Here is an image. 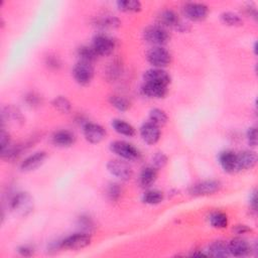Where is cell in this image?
I'll return each instance as SVG.
<instances>
[{
    "instance_id": "cell-32",
    "label": "cell",
    "mask_w": 258,
    "mask_h": 258,
    "mask_svg": "<svg viewBox=\"0 0 258 258\" xmlns=\"http://www.w3.org/2000/svg\"><path fill=\"white\" fill-rule=\"evenodd\" d=\"M111 105L115 107L116 109H118L119 111H126L130 107V103L127 99L121 97V96H111L109 99Z\"/></svg>"
},
{
    "instance_id": "cell-31",
    "label": "cell",
    "mask_w": 258,
    "mask_h": 258,
    "mask_svg": "<svg viewBox=\"0 0 258 258\" xmlns=\"http://www.w3.org/2000/svg\"><path fill=\"white\" fill-rule=\"evenodd\" d=\"M53 106L61 113H69L72 109L71 103H70V101L67 98H65L63 96L57 97L53 101Z\"/></svg>"
},
{
    "instance_id": "cell-14",
    "label": "cell",
    "mask_w": 258,
    "mask_h": 258,
    "mask_svg": "<svg viewBox=\"0 0 258 258\" xmlns=\"http://www.w3.org/2000/svg\"><path fill=\"white\" fill-rule=\"evenodd\" d=\"M45 158H46V153L44 151L36 152L35 154L29 156L28 158H26L22 161L21 166H20V170L25 173L33 172L42 165Z\"/></svg>"
},
{
    "instance_id": "cell-22",
    "label": "cell",
    "mask_w": 258,
    "mask_h": 258,
    "mask_svg": "<svg viewBox=\"0 0 258 258\" xmlns=\"http://www.w3.org/2000/svg\"><path fill=\"white\" fill-rule=\"evenodd\" d=\"M209 254L214 257H227L230 255L228 244L223 241H216L209 247Z\"/></svg>"
},
{
    "instance_id": "cell-29",
    "label": "cell",
    "mask_w": 258,
    "mask_h": 258,
    "mask_svg": "<svg viewBox=\"0 0 258 258\" xmlns=\"http://www.w3.org/2000/svg\"><path fill=\"white\" fill-rule=\"evenodd\" d=\"M221 20L224 25L229 27H239L242 25V18L234 12H224L221 15Z\"/></svg>"
},
{
    "instance_id": "cell-7",
    "label": "cell",
    "mask_w": 258,
    "mask_h": 258,
    "mask_svg": "<svg viewBox=\"0 0 258 258\" xmlns=\"http://www.w3.org/2000/svg\"><path fill=\"white\" fill-rule=\"evenodd\" d=\"M110 148L115 154L127 160H135L140 156L139 151L132 145L125 142H114L111 144Z\"/></svg>"
},
{
    "instance_id": "cell-12",
    "label": "cell",
    "mask_w": 258,
    "mask_h": 258,
    "mask_svg": "<svg viewBox=\"0 0 258 258\" xmlns=\"http://www.w3.org/2000/svg\"><path fill=\"white\" fill-rule=\"evenodd\" d=\"M144 78H145V82L147 83H153V84H158L167 87L171 82L170 75L166 71H163L162 69H157V68L148 70V71L145 73Z\"/></svg>"
},
{
    "instance_id": "cell-25",
    "label": "cell",
    "mask_w": 258,
    "mask_h": 258,
    "mask_svg": "<svg viewBox=\"0 0 258 258\" xmlns=\"http://www.w3.org/2000/svg\"><path fill=\"white\" fill-rule=\"evenodd\" d=\"M117 6L124 12H137L142 9V3L137 0H122L117 2Z\"/></svg>"
},
{
    "instance_id": "cell-9",
    "label": "cell",
    "mask_w": 258,
    "mask_h": 258,
    "mask_svg": "<svg viewBox=\"0 0 258 258\" xmlns=\"http://www.w3.org/2000/svg\"><path fill=\"white\" fill-rule=\"evenodd\" d=\"M92 48L98 56H109L115 49L114 40L104 35H99L94 37Z\"/></svg>"
},
{
    "instance_id": "cell-16",
    "label": "cell",
    "mask_w": 258,
    "mask_h": 258,
    "mask_svg": "<svg viewBox=\"0 0 258 258\" xmlns=\"http://www.w3.org/2000/svg\"><path fill=\"white\" fill-rule=\"evenodd\" d=\"M257 162L256 153L253 151L245 150L237 154V172L248 171L255 167Z\"/></svg>"
},
{
    "instance_id": "cell-2",
    "label": "cell",
    "mask_w": 258,
    "mask_h": 258,
    "mask_svg": "<svg viewBox=\"0 0 258 258\" xmlns=\"http://www.w3.org/2000/svg\"><path fill=\"white\" fill-rule=\"evenodd\" d=\"M145 39L155 46H161L168 43L170 39V35L166 29H163L160 26H152L146 29L144 33Z\"/></svg>"
},
{
    "instance_id": "cell-1",
    "label": "cell",
    "mask_w": 258,
    "mask_h": 258,
    "mask_svg": "<svg viewBox=\"0 0 258 258\" xmlns=\"http://www.w3.org/2000/svg\"><path fill=\"white\" fill-rule=\"evenodd\" d=\"M9 207L20 216L29 215L34 208V201L28 193L19 192L12 196L9 202Z\"/></svg>"
},
{
    "instance_id": "cell-18",
    "label": "cell",
    "mask_w": 258,
    "mask_h": 258,
    "mask_svg": "<svg viewBox=\"0 0 258 258\" xmlns=\"http://www.w3.org/2000/svg\"><path fill=\"white\" fill-rule=\"evenodd\" d=\"M142 92L147 97L159 99V98H163L167 95L168 89H167V86L145 82L144 86L142 87Z\"/></svg>"
},
{
    "instance_id": "cell-40",
    "label": "cell",
    "mask_w": 258,
    "mask_h": 258,
    "mask_svg": "<svg viewBox=\"0 0 258 258\" xmlns=\"http://www.w3.org/2000/svg\"><path fill=\"white\" fill-rule=\"evenodd\" d=\"M249 231H250V229L246 225H238L235 228V232L237 234H244V233L249 232Z\"/></svg>"
},
{
    "instance_id": "cell-17",
    "label": "cell",
    "mask_w": 258,
    "mask_h": 258,
    "mask_svg": "<svg viewBox=\"0 0 258 258\" xmlns=\"http://www.w3.org/2000/svg\"><path fill=\"white\" fill-rule=\"evenodd\" d=\"M220 165L227 173L237 172V154L231 150L223 151L219 156Z\"/></svg>"
},
{
    "instance_id": "cell-15",
    "label": "cell",
    "mask_w": 258,
    "mask_h": 258,
    "mask_svg": "<svg viewBox=\"0 0 258 258\" xmlns=\"http://www.w3.org/2000/svg\"><path fill=\"white\" fill-rule=\"evenodd\" d=\"M228 248H229L230 255L236 256V257L246 256L251 251V247H250L249 243L242 238L232 239L230 241V243L228 244Z\"/></svg>"
},
{
    "instance_id": "cell-27",
    "label": "cell",
    "mask_w": 258,
    "mask_h": 258,
    "mask_svg": "<svg viewBox=\"0 0 258 258\" xmlns=\"http://www.w3.org/2000/svg\"><path fill=\"white\" fill-rule=\"evenodd\" d=\"M163 200V194L157 190H151L145 193L143 196V202L147 205H157Z\"/></svg>"
},
{
    "instance_id": "cell-8",
    "label": "cell",
    "mask_w": 258,
    "mask_h": 258,
    "mask_svg": "<svg viewBox=\"0 0 258 258\" xmlns=\"http://www.w3.org/2000/svg\"><path fill=\"white\" fill-rule=\"evenodd\" d=\"M107 169L111 175L122 181H128L132 177V170L128 163L119 159H112L107 163Z\"/></svg>"
},
{
    "instance_id": "cell-24",
    "label": "cell",
    "mask_w": 258,
    "mask_h": 258,
    "mask_svg": "<svg viewBox=\"0 0 258 258\" xmlns=\"http://www.w3.org/2000/svg\"><path fill=\"white\" fill-rule=\"evenodd\" d=\"M77 54H78V57L80 58V61L87 62L90 64L95 61L98 57L97 53L94 51L92 46H87V45H83V46H81V48H79Z\"/></svg>"
},
{
    "instance_id": "cell-13",
    "label": "cell",
    "mask_w": 258,
    "mask_h": 258,
    "mask_svg": "<svg viewBox=\"0 0 258 258\" xmlns=\"http://www.w3.org/2000/svg\"><path fill=\"white\" fill-rule=\"evenodd\" d=\"M140 135L147 145H154L158 142L160 137L159 126L150 121L147 122L140 128Z\"/></svg>"
},
{
    "instance_id": "cell-30",
    "label": "cell",
    "mask_w": 258,
    "mask_h": 258,
    "mask_svg": "<svg viewBox=\"0 0 258 258\" xmlns=\"http://www.w3.org/2000/svg\"><path fill=\"white\" fill-rule=\"evenodd\" d=\"M96 26L101 29H115L120 26V20L113 16H105L97 20Z\"/></svg>"
},
{
    "instance_id": "cell-33",
    "label": "cell",
    "mask_w": 258,
    "mask_h": 258,
    "mask_svg": "<svg viewBox=\"0 0 258 258\" xmlns=\"http://www.w3.org/2000/svg\"><path fill=\"white\" fill-rule=\"evenodd\" d=\"M107 195H108L109 199L112 201L118 200L121 195V189H120L119 184H109L108 189H107Z\"/></svg>"
},
{
    "instance_id": "cell-19",
    "label": "cell",
    "mask_w": 258,
    "mask_h": 258,
    "mask_svg": "<svg viewBox=\"0 0 258 258\" xmlns=\"http://www.w3.org/2000/svg\"><path fill=\"white\" fill-rule=\"evenodd\" d=\"M158 23L159 26L163 29L166 28H176L179 29L181 26V21L178 14L170 9L163 10L158 16Z\"/></svg>"
},
{
    "instance_id": "cell-35",
    "label": "cell",
    "mask_w": 258,
    "mask_h": 258,
    "mask_svg": "<svg viewBox=\"0 0 258 258\" xmlns=\"http://www.w3.org/2000/svg\"><path fill=\"white\" fill-rule=\"evenodd\" d=\"M0 145H1V152L5 151L11 146L9 135H8L7 132H5L4 128H2V131H1V138H0Z\"/></svg>"
},
{
    "instance_id": "cell-23",
    "label": "cell",
    "mask_w": 258,
    "mask_h": 258,
    "mask_svg": "<svg viewBox=\"0 0 258 258\" xmlns=\"http://www.w3.org/2000/svg\"><path fill=\"white\" fill-rule=\"evenodd\" d=\"M112 126L116 132H118L121 135H125L128 137H131L135 134V129L132 125L129 123L120 120V119H115L112 122Z\"/></svg>"
},
{
    "instance_id": "cell-6",
    "label": "cell",
    "mask_w": 258,
    "mask_h": 258,
    "mask_svg": "<svg viewBox=\"0 0 258 258\" xmlns=\"http://www.w3.org/2000/svg\"><path fill=\"white\" fill-rule=\"evenodd\" d=\"M73 76L80 85L86 86L91 83L94 77V69L90 63L80 61L74 67Z\"/></svg>"
},
{
    "instance_id": "cell-4",
    "label": "cell",
    "mask_w": 258,
    "mask_h": 258,
    "mask_svg": "<svg viewBox=\"0 0 258 258\" xmlns=\"http://www.w3.org/2000/svg\"><path fill=\"white\" fill-rule=\"evenodd\" d=\"M91 243V237L87 233H76L71 236H68L61 242H59L60 248L80 250L87 247Z\"/></svg>"
},
{
    "instance_id": "cell-28",
    "label": "cell",
    "mask_w": 258,
    "mask_h": 258,
    "mask_svg": "<svg viewBox=\"0 0 258 258\" xmlns=\"http://www.w3.org/2000/svg\"><path fill=\"white\" fill-rule=\"evenodd\" d=\"M210 223L214 228L222 229L228 225V217L222 212H215L210 216Z\"/></svg>"
},
{
    "instance_id": "cell-20",
    "label": "cell",
    "mask_w": 258,
    "mask_h": 258,
    "mask_svg": "<svg viewBox=\"0 0 258 258\" xmlns=\"http://www.w3.org/2000/svg\"><path fill=\"white\" fill-rule=\"evenodd\" d=\"M52 142L56 147H69L75 143V135L71 131L60 130L53 135Z\"/></svg>"
},
{
    "instance_id": "cell-10",
    "label": "cell",
    "mask_w": 258,
    "mask_h": 258,
    "mask_svg": "<svg viewBox=\"0 0 258 258\" xmlns=\"http://www.w3.org/2000/svg\"><path fill=\"white\" fill-rule=\"evenodd\" d=\"M184 13L190 20L201 21L207 17L209 8L203 3H187L184 6Z\"/></svg>"
},
{
    "instance_id": "cell-26",
    "label": "cell",
    "mask_w": 258,
    "mask_h": 258,
    "mask_svg": "<svg viewBox=\"0 0 258 258\" xmlns=\"http://www.w3.org/2000/svg\"><path fill=\"white\" fill-rule=\"evenodd\" d=\"M149 120L157 126L165 125L168 122V115L160 109H152L149 113Z\"/></svg>"
},
{
    "instance_id": "cell-3",
    "label": "cell",
    "mask_w": 258,
    "mask_h": 258,
    "mask_svg": "<svg viewBox=\"0 0 258 258\" xmlns=\"http://www.w3.org/2000/svg\"><path fill=\"white\" fill-rule=\"evenodd\" d=\"M147 59L150 65L157 69L169 66L172 61L171 54L162 46H154L150 49L147 54Z\"/></svg>"
},
{
    "instance_id": "cell-41",
    "label": "cell",
    "mask_w": 258,
    "mask_h": 258,
    "mask_svg": "<svg viewBox=\"0 0 258 258\" xmlns=\"http://www.w3.org/2000/svg\"><path fill=\"white\" fill-rule=\"evenodd\" d=\"M250 205L253 208V210L255 211V209H256V194L255 193H253L252 197L250 198Z\"/></svg>"
},
{
    "instance_id": "cell-37",
    "label": "cell",
    "mask_w": 258,
    "mask_h": 258,
    "mask_svg": "<svg viewBox=\"0 0 258 258\" xmlns=\"http://www.w3.org/2000/svg\"><path fill=\"white\" fill-rule=\"evenodd\" d=\"M18 252L20 255L26 256V257L32 256L34 254V250L30 246H21L20 248H18Z\"/></svg>"
},
{
    "instance_id": "cell-39",
    "label": "cell",
    "mask_w": 258,
    "mask_h": 258,
    "mask_svg": "<svg viewBox=\"0 0 258 258\" xmlns=\"http://www.w3.org/2000/svg\"><path fill=\"white\" fill-rule=\"evenodd\" d=\"M46 60H48V61H46V64H48L49 67L57 68L60 65V62H59L58 58H56V57H48V59H46Z\"/></svg>"
},
{
    "instance_id": "cell-5",
    "label": "cell",
    "mask_w": 258,
    "mask_h": 258,
    "mask_svg": "<svg viewBox=\"0 0 258 258\" xmlns=\"http://www.w3.org/2000/svg\"><path fill=\"white\" fill-rule=\"evenodd\" d=\"M221 189V183L215 180H207L194 184L190 194L193 196H209L219 192Z\"/></svg>"
},
{
    "instance_id": "cell-38",
    "label": "cell",
    "mask_w": 258,
    "mask_h": 258,
    "mask_svg": "<svg viewBox=\"0 0 258 258\" xmlns=\"http://www.w3.org/2000/svg\"><path fill=\"white\" fill-rule=\"evenodd\" d=\"M27 100H28V103H29L30 105H37V104H39L40 98H39L38 95H36L35 93H32V94H30V95L28 96Z\"/></svg>"
},
{
    "instance_id": "cell-21",
    "label": "cell",
    "mask_w": 258,
    "mask_h": 258,
    "mask_svg": "<svg viewBox=\"0 0 258 258\" xmlns=\"http://www.w3.org/2000/svg\"><path fill=\"white\" fill-rule=\"evenodd\" d=\"M157 179V170L154 167H147L139 176V184L143 187H149Z\"/></svg>"
},
{
    "instance_id": "cell-34",
    "label": "cell",
    "mask_w": 258,
    "mask_h": 258,
    "mask_svg": "<svg viewBox=\"0 0 258 258\" xmlns=\"http://www.w3.org/2000/svg\"><path fill=\"white\" fill-rule=\"evenodd\" d=\"M152 162L154 165V168L157 170V169H162L163 167H165L167 165L168 162V157L165 153L162 152H156L154 154V156L152 157Z\"/></svg>"
},
{
    "instance_id": "cell-36",
    "label": "cell",
    "mask_w": 258,
    "mask_h": 258,
    "mask_svg": "<svg viewBox=\"0 0 258 258\" xmlns=\"http://www.w3.org/2000/svg\"><path fill=\"white\" fill-rule=\"evenodd\" d=\"M247 138H248V143L251 147H256V145H257V129H256V127L249 128L248 133H247Z\"/></svg>"
},
{
    "instance_id": "cell-11",
    "label": "cell",
    "mask_w": 258,
    "mask_h": 258,
    "mask_svg": "<svg viewBox=\"0 0 258 258\" xmlns=\"http://www.w3.org/2000/svg\"><path fill=\"white\" fill-rule=\"evenodd\" d=\"M84 135L91 144H100L106 136V130L99 124L87 123L84 126Z\"/></svg>"
}]
</instances>
